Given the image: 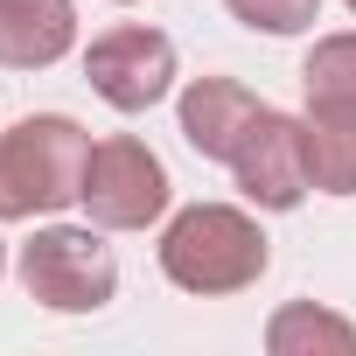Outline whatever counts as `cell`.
Returning <instances> with one entry per match:
<instances>
[{"instance_id":"6da1fadb","label":"cell","mask_w":356,"mask_h":356,"mask_svg":"<svg viewBox=\"0 0 356 356\" xmlns=\"http://www.w3.org/2000/svg\"><path fill=\"white\" fill-rule=\"evenodd\" d=\"M84 168H91V133L77 119L29 112L22 126H8L0 133V224L84 203Z\"/></svg>"},{"instance_id":"7a4b0ae2","label":"cell","mask_w":356,"mask_h":356,"mask_svg":"<svg viewBox=\"0 0 356 356\" xmlns=\"http://www.w3.org/2000/svg\"><path fill=\"white\" fill-rule=\"evenodd\" d=\"M266 259V231L231 203H196L161 231V273L182 293H245Z\"/></svg>"},{"instance_id":"3957f363","label":"cell","mask_w":356,"mask_h":356,"mask_svg":"<svg viewBox=\"0 0 356 356\" xmlns=\"http://www.w3.org/2000/svg\"><path fill=\"white\" fill-rule=\"evenodd\" d=\"M22 286H29V300H42L56 314H98L119 293V259L98 231L49 224L22 245Z\"/></svg>"},{"instance_id":"277c9868","label":"cell","mask_w":356,"mask_h":356,"mask_svg":"<svg viewBox=\"0 0 356 356\" xmlns=\"http://www.w3.org/2000/svg\"><path fill=\"white\" fill-rule=\"evenodd\" d=\"M84 210L98 231H147L161 210H168V168L147 140L133 133H112L91 147V168H84Z\"/></svg>"},{"instance_id":"5b68a950","label":"cell","mask_w":356,"mask_h":356,"mask_svg":"<svg viewBox=\"0 0 356 356\" xmlns=\"http://www.w3.org/2000/svg\"><path fill=\"white\" fill-rule=\"evenodd\" d=\"M84 77H91V91H98L112 112H147V105H161L168 84H175V42H168L161 29H140V22L105 29V35L84 49Z\"/></svg>"},{"instance_id":"8992f818","label":"cell","mask_w":356,"mask_h":356,"mask_svg":"<svg viewBox=\"0 0 356 356\" xmlns=\"http://www.w3.org/2000/svg\"><path fill=\"white\" fill-rule=\"evenodd\" d=\"M231 175H238V189L259 203V210H293L307 189H314V175H307V133H300V119H286V112H259L252 119V133L238 140V154H231Z\"/></svg>"},{"instance_id":"52a82bcc","label":"cell","mask_w":356,"mask_h":356,"mask_svg":"<svg viewBox=\"0 0 356 356\" xmlns=\"http://www.w3.org/2000/svg\"><path fill=\"white\" fill-rule=\"evenodd\" d=\"M259 112H266V105H259L238 77H196V84L182 91V140H189L203 161H231Z\"/></svg>"},{"instance_id":"ba28073f","label":"cell","mask_w":356,"mask_h":356,"mask_svg":"<svg viewBox=\"0 0 356 356\" xmlns=\"http://www.w3.org/2000/svg\"><path fill=\"white\" fill-rule=\"evenodd\" d=\"M77 42L70 0H0V63L8 70H49Z\"/></svg>"},{"instance_id":"9c48e42d","label":"cell","mask_w":356,"mask_h":356,"mask_svg":"<svg viewBox=\"0 0 356 356\" xmlns=\"http://www.w3.org/2000/svg\"><path fill=\"white\" fill-rule=\"evenodd\" d=\"M307 175L321 196H356V105H307Z\"/></svg>"},{"instance_id":"30bf717a","label":"cell","mask_w":356,"mask_h":356,"mask_svg":"<svg viewBox=\"0 0 356 356\" xmlns=\"http://www.w3.org/2000/svg\"><path fill=\"white\" fill-rule=\"evenodd\" d=\"M266 349L273 356H356V328L314 300H286L266 321Z\"/></svg>"},{"instance_id":"8fae6325","label":"cell","mask_w":356,"mask_h":356,"mask_svg":"<svg viewBox=\"0 0 356 356\" xmlns=\"http://www.w3.org/2000/svg\"><path fill=\"white\" fill-rule=\"evenodd\" d=\"M307 105H356V35H321L300 63Z\"/></svg>"},{"instance_id":"7c38bea8","label":"cell","mask_w":356,"mask_h":356,"mask_svg":"<svg viewBox=\"0 0 356 356\" xmlns=\"http://www.w3.org/2000/svg\"><path fill=\"white\" fill-rule=\"evenodd\" d=\"M224 8H231L245 29H266V35H300V29H314L321 0H224Z\"/></svg>"},{"instance_id":"4fadbf2b","label":"cell","mask_w":356,"mask_h":356,"mask_svg":"<svg viewBox=\"0 0 356 356\" xmlns=\"http://www.w3.org/2000/svg\"><path fill=\"white\" fill-rule=\"evenodd\" d=\"M0 273H8V252H0Z\"/></svg>"},{"instance_id":"5bb4252c","label":"cell","mask_w":356,"mask_h":356,"mask_svg":"<svg viewBox=\"0 0 356 356\" xmlns=\"http://www.w3.org/2000/svg\"><path fill=\"white\" fill-rule=\"evenodd\" d=\"M349 8H356V0H349Z\"/></svg>"}]
</instances>
